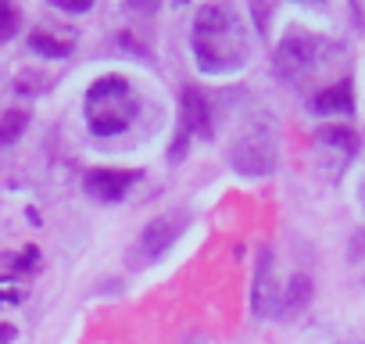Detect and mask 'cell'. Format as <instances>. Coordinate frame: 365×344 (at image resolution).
<instances>
[{
	"instance_id": "13",
	"label": "cell",
	"mask_w": 365,
	"mask_h": 344,
	"mask_svg": "<svg viewBox=\"0 0 365 344\" xmlns=\"http://www.w3.org/2000/svg\"><path fill=\"white\" fill-rule=\"evenodd\" d=\"M54 8H65V11H90V0H54Z\"/></svg>"
},
{
	"instance_id": "3",
	"label": "cell",
	"mask_w": 365,
	"mask_h": 344,
	"mask_svg": "<svg viewBox=\"0 0 365 344\" xmlns=\"http://www.w3.org/2000/svg\"><path fill=\"white\" fill-rule=\"evenodd\" d=\"M187 223H190V216L182 212V208H175V212H161L158 219H150L147 226H143V233L133 241V248H129V265H147V262H158L175 241H179V233L187 230Z\"/></svg>"
},
{
	"instance_id": "6",
	"label": "cell",
	"mask_w": 365,
	"mask_h": 344,
	"mask_svg": "<svg viewBox=\"0 0 365 344\" xmlns=\"http://www.w3.org/2000/svg\"><path fill=\"white\" fill-rule=\"evenodd\" d=\"M322 51H329V44L319 36H287L276 51V69L287 79H301L322 61Z\"/></svg>"
},
{
	"instance_id": "14",
	"label": "cell",
	"mask_w": 365,
	"mask_h": 344,
	"mask_svg": "<svg viewBox=\"0 0 365 344\" xmlns=\"http://www.w3.org/2000/svg\"><path fill=\"white\" fill-rule=\"evenodd\" d=\"M8 340H15V326L11 323H0V344H8Z\"/></svg>"
},
{
	"instance_id": "7",
	"label": "cell",
	"mask_w": 365,
	"mask_h": 344,
	"mask_svg": "<svg viewBox=\"0 0 365 344\" xmlns=\"http://www.w3.org/2000/svg\"><path fill=\"white\" fill-rule=\"evenodd\" d=\"M136 180H140L136 168H90L86 180H83V187H86L90 198L111 205V201H122Z\"/></svg>"
},
{
	"instance_id": "5",
	"label": "cell",
	"mask_w": 365,
	"mask_h": 344,
	"mask_svg": "<svg viewBox=\"0 0 365 344\" xmlns=\"http://www.w3.org/2000/svg\"><path fill=\"white\" fill-rule=\"evenodd\" d=\"M230 161L237 172L244 176H265V172L276 168V136L269 126H255L251 133H244L233 151H230Z\"/></svg>"
},
{
	"instance_id": "4",
	"label": "cell",
	"mask_w": 365,
	"mask_h": 344,
	"mask_svg": "<svg viewBox=\"0 0 365 344\" xmlns=\"http://www.w3.org/2000/svg\"><path fill=\"white\" fill-rule=\"evenodd\" d=\"M212 133V115H208V97L197 86H182L179 93V122H175V140L168 147V158L179 161L187 154L194 136H208Z\"/></svg>"
},
{
	"instance_id": "9",
	"label": "cell",
	"mask_w": 365,
	"mask_h": 344,
	"mask_svg": "<svg viewBox=\"0 0 365 344\" xmlns=\"http://www.w3.org/2000/svg\"><path fill=\"white\" fill-rule=\"evenodd\" d=\"M29 47H33L36 54H43V58H68L72 47H76V36L58 40L51 29H36V33H29Z\"/></svg>"
},
{
	"instance_id": "2",
	"label": "cell",
	"mask_w": 365,
	"mask_h": 344,
	"mask_svg": "<svg viewBox=\"0 0 365 344\" xmlns=\"http://www.w3.org/2000/svg\"><path fill=\"white\" fill-rule=\"evenodd\" d=\"M83 111H86V126H90L93 136H118V133H125L136 122L140 101H136L129 79H122V76H101L86 90Z\"/></svg>"
},
{
	"instance_id": "11",
	"label": "cell",
	"mask_w": 365,
	"mask_h": 344,
	"mask_svg": "<svg viewBox=\"0 0 365 344\" xmlns=\"http://www.w3.org/2000/svg\"><path fill=\"white\" fill-rule=\"evenodd\" d=\"M29 129V111L26 108H11L0 115V147H11L19 143V136Z\"/></svg>"
},
{
	"instance_id": "12",
	"label": "cell",
	"mask_w": 365,
	"mask_h": 344,
	"mask_svg": "<svg viewBox=\"0 0 365 344\" xmlns=\"http://www.w3.org/2000/svg\"><path fill=\"white\" fill-rule=\"evenodd\" d=\"M19 26H22L19 8H11V4H4V0H0V40H11Z\"/></svg>"
},
{
	"instance_id": "1",
	"label": "cell",
	"mask_w": 365,
	"mask_h": 344,
	"mask_svg": "<svg viewBox=\"0 0 365 344\" xmlns=\"http://www.w3.org/2000/svg\"><path fill=\"white\" fill-rule=\"evenodd\" d=\"M190 51L205 76H233L251 58V36L244 15L233 4H205L194 15Z\"/></svg>"
},
{
	"instance_id": "10",
	"label": "cell",
	"mask_w": 365,
	"mask_h": 344,
	"mask_svg": "<svg viewBox=\"0 0 365 344\" xmlns=\"http://www.w3.org/2000/svg\"><path fill=\"white\" fill-rule=\"evenodd\" d=\"M315 140H319L322 147H336V151H344V154H354V151H358V133H354L351 126H319V129H315Z\"/></svg>"
},
{
	"instance_id": "8",
	"label": "cell",
	"mask_w": 365,
	"mask_h": 344,
	"mask_svg": "<svg viewBox=\"0 0 365 344\" xmlns=\"http://www.w3.org/2000/svg\"><path fill=\"white\" fill-rule=\"evenodd\" d=\"M308 108H312L315 115H351V111H354V93H351V83L344 79V83H333V86L319 90V93L308 101Z\"/></svg>"
}]
</instances>
